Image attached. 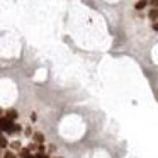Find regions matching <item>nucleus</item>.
<instances>
[{"label":"nucleus","instance_id":"f257e3e1","mask_svg":"<svg viewBox=\"0 0 158 158\" xmlns=\"http://www.w3.org/2000/svg\"><path fill=\"white\" fill-rule=\"evenodd\" d=\"M0 129L2 131H7V133L12 134V129H14V123L9 121L7 117H0Z\"/></svg>","mask_w":158,"mask_h":158},{"label":"nucleus","instance_id":"f03ea898","mask_svg":"<svg viewBox=\"0 0 158 158\" xmlns=\"http://www.w3.org/2000/svg\"><path fill=\"white\" fill-rule=\"evenodd\" d=\"M5 117H7L9 121H12V123H14V121L17 119V110H15V109H9L7 112H5Z\"/></svg>","mask_w":158,"mask_h":158},{"label":"nucleus","instance_id":"7ed1b4c3","mask_svg":"<svg viewBox=\"0 0 158 158\" xmlns=\"http://www.w3.org/2000/svg\"><path fill=\"white\" fill-rule=\"evenodd\" d=\"M148 15H150L151 21H156V19H158V9H151L150 14H148Z\"/></svg>","mask_w":158,"mask_h":158},{"label":"nucleus","instance_id":"20e7f679","mask_svg":"<svg viewBox=\"0 0 158 158\" xmlns=\"http://www.w3.org/2000/svg\"><path fill=\"white\" fill-rule=\"evenodd\" d=\"M34 139L38 141L39 144H43V141H44V138H43V134H41V133H36V134H34Z\"/></svg>","mask_w":158,"mask_h":158},{"label":"nucleus","instance_id":"39448f33","mask_svg":"<svg viewBox=\"0 0 158 158\" xmlns=\"http://www.w3.org/2000/svg\"><path fill=\"white\" fill-rule=\"evenodd\" d=\"M7 144H9V141L5 139L4 136H0V148H5V146H7Z\"/></svg>","mask_w":158,"mask_h":158},{"label":"nucleus","instance_id":"423d86ee","mask_svg":"<svg viewBox=\"0 0 158 158\" xmlns=\"http://www.w3.org/2000/svg\"><path fill=\"white\" fill-rule=\"evenodd\" d=\"M27 156H29V150H27V148L21 150V158H27Z\"/></svg>","mask_w":158,"mask_h":158},{"label":"nucleus","instance_id":"0eeeda50","mask_svg":"<svg viewBox=\"0 0 158 158\" xmlns=\"http://www.w3.org/2000/svg\"><path fill=\"white\" fill-rule=\"evenodd\" d=\"M146 7V2H136V9L138 10H141V9Z\"/></svg>","mask_w":158,"mask_h":158},{"label":"nucleus","instance_id":"6e6552de","mask_svg":"<svg viewBox=\"0 0 158 158\" xmlns=\"http://www.w3.org/2000/svg\"><path fill=\"white\" fill-rule=\"evenodd\" d=\"M10 144H12L14 150H19V148H21V143H19V141H14V143H10Z\"/></svg>","mask_w":158,"mask_h":158},{"label":"nucleus","instance_id":"1a4fd4ad","mask_svg":"<svg viewBox=\"0 0 158 158\" xmlns=\"http://www.w3.org/2000/svg\"><path fill=\"white\" fill-rule=\"evenodd\" d=\"M4 158H15V155H14V153H10V151H7V153L4 155Z\"/></svg>","mask_w":158,"mask_h":158},{"label":"nucleus","instance_id":"9d476101","mask_svg":"<svg viewBox=\"0 0 158 158\" xmlns=\"http://www.w3.org/2000/svg\"><path fill=\"white\" fill-rule=\"evenodd\" d=\"M21 131V126H17V124H14V129H12V133H19Z\"/></svg>","mask_w":158,"mask_h":158},{"label":"nucleus","instance_id":"9b49d317","mask_svg":"<svg viewBox=\"0 0 158 158\" xmlns=\"http://www.w3.org/2000/svg\"><path fill=\"white\" fill-rule=\"evenodd\" d=\"M36 158H48V156L44 153H39V155H36Z\"/></svg>","mask_w":158,"mask_h":158},{"label":"nucleus","instance_id":"f8f14e48","mask_svg":"<svg viewBox=\"0 0 158 158\" xmlns=\"http://www.w3.org/2000/svg\"><path fill=\"white\" fill-rule=\"evenodd\" d=\"M36 119H38V116H36V114L32 112V114H31V121H36Z\"/></svg>","mask_w":158,"mask_h":158},{"label":"nucleus","instance_id":"ddd939ff","mask_svg":"<svg viewBox=\"0 0 158 158\" xmlns=\"http://www.w3.org/2000/svg\"><path fill=\"white\" fill-rule=\"evenodd\" d=\"M153 29H155V31H158V21L153 22Z\"/></svg>","mask_w":158,"mask_h":158},{"label":"nucleus","instance_id":"4468645a","mask_svg":"<svg viewBox=\"0 0 158 158\" xmlns=\"http://www.w3.org/2000/svg\"><path fill=\"white\" fill-rule=\"evenodd\" d=\"M27 158H36V156H32V155H29V156Z\"/></svg>","mask_w":158,"mask_h":158},{"label":"nucleus","instance_id":"2eb2a0df","mask_svg":"<svg viewBox=\"0 0 158 158\" xmlns=\"http://www.w3.org/2000/svg\"><path fill=\"white\" fill-rule=\"evenodd\" d=\"M0 136H2V129H0Z\"/></svg>","mask_w":158,"mask_h":158},{"label":"nucleus","instance_id":"dca6fc26","mask_svg":"<svg viewBox=\"0 0 158 158\" xmlns=\"http://www.w3.org/2000/svg\"><path fill=\"white\" fill-rule=\"evenodd\" d=\"M0 114H2V109H0Z\"/></svg>","mask_w":158,"mask_h":158}]
</instances>
